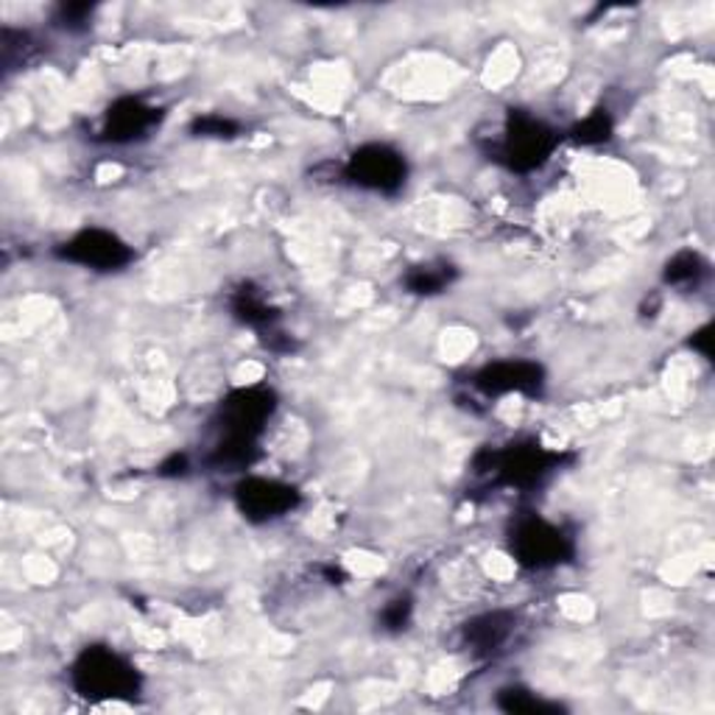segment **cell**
Listing matches in <instances>:
<instances>
[{
  "label": "cell",
  "mask_w": 715,
  "mask_h": 715,
  "mask_svg": "<svg viewBox=\"0 0 715 715\" xmlns=\"http://www.w3.org/2000/svg\"><path fill=\"white\" fill-rule=\"evenodd\" d=\"M74 688L87 698H132L140 691V673L118 651L92 646L74 666Z\"/></svg>",
  "instance_id": "1"
},
{
  "label": "cell",
  "mask_w": 715,
  "mask_h": 715,
  "mask_svg": "<svg viewBox=\"0 0 715 715\" xmlns=\"http://www.w3.org/2000/svg\"><path fill=\"white\" fill-rule=\"evenodd\" d=\"M553 148H557V134L546 123L522 112H512L504 134L492 146V157L512 170H534L548 163Z\"/></svg>",
  "instance_id": "2"
},
{
  "label": "cell",
  "mask_w": 715,
  "mask_h": 715,
  "mask_svg": "<svg viewBox=\"0 0 715 715\" xmlns=\"http://www.w3.org/2000/svg\"><path fill=\"white\" fill-rule=\"evenodd\" d=\"M512 551L522 568L542 570L564 562L573 553L570 537H564L562 528L542 517H526L512 531Z\"/></svg>",
  "instance_id": "3"
},
{
  "label": "cell",
  "mask_w": 715,
  "mask_h": 715,
  "mask_svg": "<svg viewBox=\"0 0 715 715\" xmlns=\"http://www.w3.org/2000/svg\"><path fill=\"white\" fill-rule=\"evenodd\" d=\"M406 160L400 152L381 143L358 148L346 163V179L358 188L375 190V194H397L406 183Z\"/></svg>",
  "instance_id": "4"
},
{
  "label": "cell",
  "mask_w": 715,
  "mask_h": 715,
  "mask_svg": "<svg viewBox=\"0 0 715 715\" xmlns=\"http://www.w3.org/2000/svg\"><path fill=\"white\" fill-rule=\"evenodd\" d=\"M490 464L479 473H495L501 484L509 486H531L540 484L548 473L559 464L557 453H548L540 444H512V448L501 450V453H486Z\"/></svg>",
  "instance_id": "5"
},
{
  "label": "cell",
  "mask_w": 715,
  "mask_h": 715,
  "mask_svg": "<svg viewBox=\"0 0 715 715\" xmlns=\"http://www.w3.org/2000/svg\"><path fill=\"white\" fill-rule=\"evenodd\" d=\"M56 255L67 263H79L85 268H96V272H118V268L129 266L134 257L132 249L121 241L118 235L107 230H85L74 235L67 243L56 249Z\"/></svg>",
  "instance_id": "6"
},
{
  "label": "cell",
  "mask_w": 715,
  "mask_h": 715,
  "mask_svg": "<svg viewBox=\"0 0 715 715\" xmlns=\"http://www.w3.org/2000/svg\"><path fill=\"white\" fill-rule=\"evenodd\" d=\"M274 406H277V400L266 388H241V392L227 397V403L221 406V431H224V437L255 442L266 419L272 417Z\"/></svg>",
  "instance_id": "7"
},
{
  "label": "cell",
  "mask_w": 715,
  "mask_h": 715,
  "mask_svg": "<svg viewBox=\"0 0 715 715\" xmlns=\"http://www.w3.org/2000/svg\"><path fill=\"white\" fill-rule=\"evenodd\" d=\"M235 501L246 520L266 522L297 509L299 492L292 484H279V481L246 479L238 484Z\"/></svg>",
  "instance_id": "8"
},
{
  "label": "cell",
  "mask_w": 715,
  "mask_h": 715,
  "mask_svg": "<svg viewBox=\"0 0 715 715\" xmlns=\"http://www.w3.org/2000/svg\"><path fill=\"white\" fill-rule=\"evenodd\" d=\"M542 366L531 361H497V364L484 366L475 375V388L484 395H509V392H522V395H537L542 388Z\"/></svg>",
  "instance_id": "9"
},
{
  "label": "cell",
  "mask_w": 715,
  "mask_h": 715,
  "mask_svg": "<svg viewBox=\"0 0 715 715\" xmlns=\"http://www.w3.org/2000/svg\"><path fill=\"white\" fill-rule=\"evenodd\" d=\"M160 123V110L143 103L140 98H121L107 110L103 121V140L110 143H132L138 138H146Z\"/></svg>",
  "instance_id": "10"
},
{
  "label": "cell",
  "mask_w": 715,
  "mask_h": 715,
  "mask_svg": "<svg viewBox=\"0 0 715 715\" xmlns=\"http://www.w3.org/2000/svg\"><path fill=\"white\" fill-rule=\"evenodd\" d=\"M512 629H515V618L509 613H490L464 626V640L473 646V651L490 654V651H497L509 640Z\"/></svg>",
  "instance_id": "11"
},
{
  "label": "cell",
  "mask_w": 715,
  "mask_h": 715,
  "mask_svg": "<svg viewBox=\"0 0 715 715\" xmlns=\"http://www.w3.org/2000/svg\"><path fill=\"white\" fill-rule=\"evenodd\" d=\"M232 314L243 321V324H252L257 330H272L274 321H277V310L266 302L261 292H257L255 285H241L235 294H232Z\"/></svg>",
  "instance_id": "12"
},
{
  "label": "cell",
  "mask_w": 715,
  "mask_h": 715,
  "mask_svg": "<svg viewBox=\"0 0 715 715\" xmlns=\"http://www.w3.org/2000/svg\"><path fill=\"white\" fill-rule=\"evenodd\" d=\"M455 279V268L444 261L422 263V266H414L411 272L403 277V285H406L411 294H419V297H433V294H442L450 283Z\"/></svg>",
  "instance_id": "13"
},
{
  "label": "cell",
  "mask_w": 715,
  "mask_h": 715,
  "mask_svg": "<svg viewBox=\"0 0 715 715\" xmlns=\"http://www.w3.org/2000/svg\"><path fill=\"white\" fill-rule=\"evenodd\" d=\"M704 277H707V263L696 252H676L666 263V283L673 288H691V285L696 288Z\"/></svg>",
  "instance_id": "14"
},
{
  "label": "cell",
  "mask_w": 715,
  "mask_h": 715,
  "mask_svg": "<svg viewBox=\"0 0 715 715\" xmlns=\"http://www.w3.org/2000/svg\"><path fill=\"white\" fill-rule=\"evenodd\" d=\"M497 707L506 710V713H559V710H562L559 704L534 696L526 688H506V691H501Z\"/></svg>",
  "instance_id": "15"
},
{
  "label": "cell",
  "mask_w": 715,
  "mask_h": 715,
  "mask_svg": "<svg viewBox=\"0 0 715 715\" xmlns=\"http://www.w3.org/2000/svg\"><path fill=\"white\" fill-rule=\"evenodd\" d=\"M609 138H613V118L606 116L604 110L587 116L576 129H573V140H576V143H584V146H595V143H604V140Z\"/></svg>",
  "instance_id": "16"
},
{
  "label": "cell",
  "mask_w": 715,
  "mask_h": 715,
  "mask_svg": "<svg viewBox=\"0 0 715 715\" xmlns=\"http://www.w3.org/2000/svg\"><path fill=\"white\" fill-rule=\"evenodd\" d=\"M190 132L199 134V138H235L238 123L224 116H205L190 123Z\"/></svg>",
  "instance_id": "17"
},
{
  "label": "cell",
  "mask_w": 715,
  "mask_h": 715,
  "mask_svg": "<svg viewBox=\"0 0 715 715\" xmlns=\"http://www.w3.org/2000/svg\"><path fill=\"white\" fill-rule=\"evenodd\" d=\"M411 609H414L411 598L388 601V604L383 606V613H381L383 629H388V631L406 629V624H408V620H411Z\"/></svg>",
  "instance_id": "18"
},
{
  "label": "cell",
  "mask_w": 715,
  "mask_h": 715,
  "mask_svg": "<svg viewBox=\"0 0 715 715\" xmlns=\"http://www.w3.org/2000/svg\"><path fill=\"white\" fill-rule=\"evenodd\" d=\"M90 18L92 7H87V3H65V7H59V12H56V23L70 31L85 29V25L90 23Z\"/></svg>",
  "instance_id": "19"
},
{
  "label": "cell",
  "mask_w": 715,
  "mask_h": 715,
  "mask_svg": "<svg viewBox=\"0 0 715 715\" xmlns=\"http://www.w3.org/2000/svg\"><path fill=\"white\" fill-rule=\"evenodd\" d=\"M185 470H188V459H185V455H174V459L165 461L163 468H160V473H163V475H183Z\"/></svg>",
  "instance_id": "20"
},
{
  "label": "cell",
  "mask_w": 715,
  "mask_h": 715,
  "mask_svg": "<svg viewBox=\"0 0 715 715\" xmlns=\"http://www.w3.org/2000/svg\"><path fill=\"white\" fill-rule=\"evenodd\" d=\"M710 333H713V330L702 328V330H698V333H693V341H691V344L696 346V350L702 352V355H707V358L713 355V350H710V341H713V336H710Z\"/></svg>",
  "instance_id": "21"
}]
</instances>
